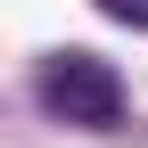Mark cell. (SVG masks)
<instances>
[{
    "mask_svg": "<svg viewBox=\"0 0 148 148\" xmlns=\"http://www.w3.org/2000/svg\"><path fill=\"white\" fill-rule=\"evenodd\" d=\"M99 16H115V25H132V33H148V0H99Z\"/></svg>",
    "mask_w": 148,
    "mask_h": 148,
    "instance_id": "2",
    "label": "cell"
},
{
    "mask_svg": "<svg viewBox=\"0 0 148 148\" xmlns=\"http://www.w3.org/2000/svg\"><path fill=\"white\" fill-rule=\"evenodd\" d=\"M33 99H41L49 123H74V132H115L123 123V74L99 58V49H49L33 66Z\"/></svg>",
    "mask_w": 148,
    "mask_h": 148,
    "instance_id": "1",
    "label": "cell"
}]
</instances>
